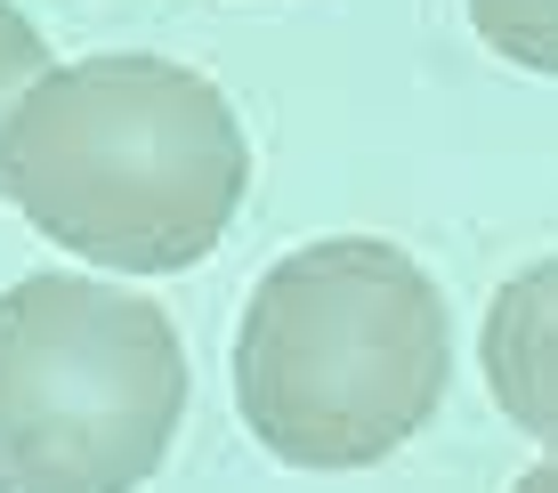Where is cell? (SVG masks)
Masks as SVG:
<instances>
[{
	"label": "cell",
	"instance_id": "5",
	"mask_svg": "<svg viewBox=\"0 0 558 493\" xmlns=\"http://www.w3.org/2000/svg\"><path fill=\"white\" fill-rule=\"evenodd\" d=\"M470 25L494 57L526 73H558V0H470Z\"/></svg>",
	"mask_w": 558,
	"mask_h": 493
},
{
	"label": "cell",
	"instance_id": "7",
	"mask_svg": "<svg viewBox=\"0 0 558 493\" xmlns=\"http://www.w3.org/2000/svg\"><path fill=\"white\" fill-rule=\"evenodd\" d=\"M510 493H558V461H543V469H526Z\"/></svg>",
	"mask_w": 558,
	"mask_h": 493
},
{
	"label": "cell",
	"instance_id": "4",
	"mask_svg": "<svg viewBox=\"0 0 558 493\" xmlns=\"http://www.w3.org/2000/svg\"><path fill=\"white\" fill-rule=\"evenodd\" d=\"M486 389L526 437L558 445V259L518 268L486 308Z\"/></svg>",
	"mask_w": 558,
	"mask_h": 493
},
{
	"label": "cell",
	"instance_id": "3",
	"mask_svg": "<svg viewBox=\"0 0 558 493\" xmlns=\"http://www.w3.org/2000/svg\"><path fill=\"white\" fill-rule=\"evenodd\" d=\"M186 421L170 316L98 275L0 292V493H138Z\"/></svg>",
	"mask_w": 558,
	"mask_h": 493
},
{
	"label": "cell",
	"instance_id": "6",
	"mask_svg": "<svg viewBox=\"0 0 558 493\" xmlns=\"http://www.w3.org/2000/svg\"><path fill=\"white\" fill-rule=\"evenodd\" d=\"M41 57H49V49H41V33H33V16H16L9 0H0V130L16 122V106H25V89L41 82V73H49Z\"/></svg>",
	"mask_w": 558,
	"mask_h": 493
},
{
	"label": "cell",
	"instance_id": "1",
	"mask_svg": "<svg viewBox=\"0 0 558 493\" xmlns=\"http://www.w3.org/2000/svg\"><path fill=\"white\" fill-rule=\"evenodd\" d=\"M0 195L57 251L179 275L219 251L252 195V138L219 82L146 49L49 65L0 130Z\"/></svg>",
	"mask_w": 558,
	"mask_h": 493
},
{
	"label": "cell",
	"instance_id": "2",
	"mask_svg": "<svg viewBox=\"0 0 558 493\" xmlns=\"http://www.w3.org/2000/svg\"><path fill=\"white\" fill-rule=\"evenodd\" d=\"M446 381V299L380 235H324L276 259L235 332V405L292 469L389 461L429 429Z\"/></svg>",
	"mask_w": 558,
	"mask_h": 493
}]
</instances>
